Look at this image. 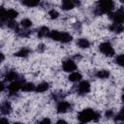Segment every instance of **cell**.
<instances>
[{
	"label": "cell",
	"instance_id": "cell-1",
	"mask_svg": "<svg viewBox=\"0 0 124 124\" xmlns=\"http://www.w3.org/2000/svg\"><path fill=\"white\" fill-rule=\"evenodd\" d=\"M99 114L97 112H95L94 110H92L91 108H85L83 110H81L79 113H78V120L81 122V123H85V122H89L91 120H95L97 121L99 119Z\"/></svg>",
	"mask_w": 124,
	"mask_h": 124
},
{
	"label": "cell",
	"instance_id": "cell-2",
	"mask_svg": "<svg viewBox=\"0 0 124 124\" xmlns=\"http://www.w3.org/2000/svg\"><path fill=\"white\" fill-rule=\"evenodd\" d=\"M98 5H99L98 9H99V11H100L101 14H103V13H109L113 9V6H114L113 2L112 1H109V0L100 1L98 3Z\"/></svg>",
	"mask_w": 124,
	"mask_h": 124
},
{
	"label": "cell",
	"instance_id": "cell-3",
	"mask_svg": "<svg viewBox=\"0 0 124 124\" xmlns=\"http://www.w3.org/2000/svg\"><path fill=\"white\" fill-rule=\"evenodd\" d=\"M99 49L106 56H113V54H114V49H113V47L111 46V45L109 43H102V44H100Z\"/></svg>",
	"mask_w": 124,
	"mask_h": 124
},
{
	"label": "cell",
	"instance_id": "cell-4",
	"mask_svg": "<svg viewBox=\"0 0 124 124\" xmlns=\"http://www.w3.org/2000/svg\"><path fill=\"white\" fill-rule=\"evenodd\" d=\"M110 18L114 21V23H122L124 22V8L119 9L113 14H110Z\"/></svg>",
	"mask_w": 124,
	"mask_h": 124
},
{
	"label": "cell",
	"instance_id": "cell-5",
	"mask_svg": "<svg viewBox=\"0 0 124 124\" xmlns=\"http://www.w3.org/2000/svg\"><path fill=\"white\" fill-rule=\"evenodd\" d=\"M78 92L80 94H86V93H88L90 91V83L88 81H86V80L81 81L79 83L78 87Z\"/></svg>",
	"mask_w": 124,
	"mask_h": 124
},
{
	"label": "cell",
	"instance_id": "cell-6",
	"mask_svg": "<svg viewBox=\"0 0 124 124\" xmlns=\"http://www.w3.org/2000/svg\"><path fill=\"white\" fill-rule=\"evenodd\" d=\"M77 69V65L73 60H67L63 63V70L65 72H73Z\"/></svg>",
	"mask_w": 124,
	"mask_h": 124
},
{
	"label": "cell",
	"instance_id": "cell-7",
	"mask_svg": "<svg viewBox=\"0 0 124 124\" xmlns=\"http://www.w3.org/2000/svg\"><path fill=\"white\" fill-rule=\"evenodd\" d=\"M71 108V105L68 103V102H65V101H61L58 105H57V111L59 113L61 112H66L67 110H69Z\"/></svg>",
	"mask_w": 124,
	"mask_h": 124
},
{
	"label": "cell",
	"instance_id": "cell-8",
	"mask_svg": "<svg viewBox=\"0 0 124 124\" xmlns=\"http://www.w3.org/2000/svg\"><path fill=\"white\" fill-rule=\"evenodd\" d=\"M79 4L78 2H73L72 0H64L62 2V9L63 10H71L75 7V5H78Z\"/></svg>",
	"mask_w": 124,
	"mask_h": 124
},
{
	"label": "cell",
	"instance_id": "cell-9",
	"mask_svg": "<svg viewBox=\"0 0 124 124\" xmlns=\"http://www.w3.org/2000/svg\"><path fill=\"white\" fill-rule=\"evenodd\" d=\"M109 30L114 33H121L124 31V26L122 23H113L109 26Z\"/></svg>",
	"mask_w": 124,
	"mask_h": 124
},
{
	"label": "cell",
	"instance_id": "cell-10",
	"mask_svg": "<svg viewBox=\"0 0 124 124\" xmlns=\"http://www.w3.org/2000/svg\"><path fill=\"white\" fill-rule=\"evenodd\" d=\"M20 87H22L20 81H14V82H12V83L9 85L8 88H9V91H10L11 93H16V92H17V91L19 90Z\"/></svg>",
	"mask_w": 124,
	"mask_h": 124
},
{
	"label": "cell",
	"instance_id": "cell-11",
	"mask_svg": "<svg viewBox=\"0 0 124 124\" xmlns=\"http://www.w3.org/2000/svg\"><path fill=\"white\" fill-rule=\"evenodd\" d=\"M77 44H78V46L80 48H87V47H89V46H90L89 41H88L87 39H84V38L78 39V41L77 42Z\"/></svg>",
	"mask_w": 124,
	"mask_h": 124
},
{
	"label": "cell",
	"instance_id": "cell-12",
	"mask_svg": "<svg viewBox=\"0 0 124 124\" xmlns=\"http://www.w3.org/2000/svg\"><path fill=\"white\" fill-rule=\"evenodd\" d=\"M59 41L62 42V43H69V42L72 41V36L67 32H62V33H60Z\"/></svg>",
	"mask_w": 124,
	"mask_h": 124
},
{
	"label": "cell",
	"instance_id": "cell-13",
	"mask_svg": "<svg viewBox=\"0 0 124 124\" xmlns=\"http://www.w3.org/2000/svg\"><path fill=\"white\" fill-rule=\"evenodd\" d=\"M11 110H12V107H11L10 103L5 102L1 105V112L3 114H8V113L11 112Z\"/></svg>",
	"mask_w": 124,
	"mask_h": 124
},
{
	"label": "cell",
	"instance_id": "cell-14",
	"mask_svg": "<svg viewBox=\"0 0 124 124\" xmlns=\"http://www.w3.org/2000/svg\"><path fill=\"white\" fill-rule=\"evenodd\" d=\"M48 87H49V85H48L47 82H42L39 85H37V87L35 88V90L37 92H45V91H46L48 89Z\"/></svg>",
	"mask_w": 124,
	"mask_h": 124
},
{
	"label": "cell",
	"instance_id": "cell-15",
	"mask_svg": "<svg viewBox=\"0 0 124 124\" xmlns=\"http://www.w3.org/2000/svg\"><path fill=\"white\" fill-rule=\"evenodd\" d=\"M29 52H30V50H29L28 48L23 47V48H21L19 51H17L16 53H15V55H16V56H18V57H26V56L29 54Z\"/></svg>",
	"mask_w": 124,
	"mask_h": 124
},
{
	"label": "cell",
	"instance_id": "cell-16",
	"mask_svg": "<svg viewBox=\"0 0 124 124\" xmlns=\"http://www.w3.org/2000/svg\"><path fill=\"white\" fill-rule=\"evenodd\" d=\"M60 33H61V32H58V31H56V30H52V31L49 32L48 37H49L50 39L54 40V41H59V39H60Z\"/></svg>",
	"mask_w": 124,
	"mask_h": 124
},
{
	"label": "cell",
	"instance_id": "cell-17",
	"mask_svg": "<svg viewBox=\"0 0 124 124\" xmlns=\"http://www.w3.org/2000/svg\"><path fill=\"white\" fill-rule=\"evenodd\" d=\"M81 75L79 74V73H72L70 76H69V80H71V81H78V80H79V79H81Z\"/></svg>",
	"mask_w": 124,
	"mask_h": 124
},
{
	"label": "cell",
	"instance_id": "cell-18",
	"mask_svg": "<svg viewBox=\"0 0 124 124\" xmlns=\"http://www.w3.org/2000/svg\"><path fill=\"white\" fill-rule=\"evenodd\" d=\"M18 13L16 11V10H13V9H10L7 11V18H10V19H14L17 16Z\"/></svg>",
	"mask_w": 124,
	"mask_h": 124
},
{
	"label": "cell",
	"instance_id": "cell-19",
	"mask_svg": "<svg viewBox=\"0 0 124 124\" xmlns=\"http://www.w3.org/2000/svg\"><path fill=\"white\" fill-rule=\"evenodd\" d=\"M48 34H49L48 28L46 27V26L41 27V28L39 29V31H38V36H39V37H45V36H46V35L48 36Z\"/></svg>",
	"mask_w": 124,
	"mask_h": 124
},
{
	"label": "cell",
	"instance_id": "cell-20",
	"mask_svg": "<svg viewBox=\"0 0 124 124\" xmlns=\"http://www.w3.org/2000/svg\"><path fill=\"white\" fill-rule=\"evenodd\" d=\"M16 78H17V74L15 73V72H9L5 76V79L6 80H9V81H12V80L16 79Z\"/></svg>",
	"mask_w": 124,
	"mask_h": 124
},
{
	"label": "cell",
	"instance_id": "cell-21",
	"mask_svg": "<svg viewBox=\"0 0 124 124\" xmlns=\"http://www.w3.org/2000/svg\"><path fill=\"white\" fill-rule=\"evenodd\" d=\"M97 77L100 78H107L109 77V72L107 71V70H100L97 73Z\"/></svg>",
	"mask_w": 124,
	"mask_h": 124
},
{
	"label": "cell",
	"instance_id": "cell-22",
	"mask_svg": "<svg viewBox=\"0 0 124 124\" xmlns=\"http://www.w3.org/2000/svg\"><path fill=\"white\" fill-rule=\"evenodd\" d=\"M22 90L23 91H32V90H34L35 89V87H34V84L33 83H31V82H26V83H24V84H22Z\"/></svg>",
	"mask_w": 124,
	"mask_h": 124
},
{
	"label": "cell",
	"instance_id": "cell-23",
	"mask_svg": "<svg viewBox=\"0 0 124 124\" xmlns=\"http://www.w3.org/2000/svg\"><path fill=\"white\" fill-rule=\"evenodd\" d=\"M22 4L27 6V7H34L39 5V1H35V0H26V1H22Z\"/></svg>",
	"mask_w": 124,
	"mask_h": 124
},
{
	"label": "cell",
	"instance_id": "cell-24",
	"mask_svg": "<svg viewBox=\"0 0 124 124\" xmlns=\"http://www.w3.org/2000/svg\"><path fill=\"white\" fill-rule=\"evenodd\" d=\"M20 24H21V26H23L24 28H28V27H30V26L32 25V21H31L30 19H28V18H24V19L21 20Z\"/></svg>",
	"mask_w": 124,
	"mask_h": 124
},
{
	"label": "cell",
	"instance_id": "cell-25",
	"mask_svg": "<svg viewBox=\"0 0 124 124\" xmlns=\"http://www.w3.org/2000/svg\"><path fill=\"white\" fill-rule=\"evenodd\" d=\"M115 62H116L118 65H120V66H123V67H124V54H121V55L117 56V58H116Z\"/></svg>",
	"mask_w": 124,
	"mask_h": 124
},
{
	"label": "cell",
	"instance_id": "cell-26",
	"mask_svg": "<svg viewBox=\"0 0 124 124\" xmlns=\"http://www.w3.org/2000/svg\"><path fill=\"white\" fill-rule=\"evenodd\" d=\"M48 15H49L50 18H52V19L57 18V17H58V16H59L58 12H57V11H55V10H50V11L48 12Z\"/></svg>",
	"mask_w": 124,
	"mask_h": 124
},
{
	"label": "cell",
	"instance_id": "cell-27",
	"mask_svg": "<svg viewBox=\"0 0 124 124\" xmlns=\"http://www.w3.org/2000/svg\"><path fill=\"white\" fill-rule=\"evenodd\" d=\"M116 119H117V120H122V121H124V108H122L121 110L119 111V113L116 115Z\"/></svg>",
	"mask_w": 124,
	"mask_h": 124
},
{
	"label": "cell",
	"instance_id": "cell-28",
	"mask_svg": "<svg viewBox=\"0 0 124 124\" xmlns=\"http://www.w3.org/2000/svg\"><path fill=\"white\" fill-rule=\"evenodd\" d=\"M8 26L10 27V28H13V29H17V24H16V22H15V21H13V20H11L10 22H8ZM18 30V29H17Z\"/></svg>",
	"mask_w": 124,
	"mask_h": 124
},
{
	"label": "cell",
	"instance_id": "cell-29",
	"mask_svg": "<svg viewBox=\"0 0 124 124\" xmlns=\"http://www.w3.org/2000/svg\"><path fill=\"white\" fill-rule=\"evenodd\" d=\"M38 124H50V119L49 118H44L42 121H40Z\"/></svg>",
	"mask_w": 124,
	"mask_h": 124
},
{
	"label": "cell",
	"instance_id": "cell-30",
	"mask_svg": "<svg viewBox=\"0 0 124 124\" xmlns=\"http://www.w3.org/2000/svg\"><path fill=\"white\" fill-rule=\"evenodd\" d=\"M44 50H45V46H44L43 44L39 45V46H38V51L42 52V51H44Z\"/></svg>",
	"mask_w": 124,
	"mask_h": 124
},
{
	"label": "cell",
	"instance_id": "cell-31",
	"mask_svg": "<svg viewBox=\"0 0 124 124\" xmlns=\"http://www.w3.org/2000/svg\"><path fill=\"white\" fill-rule=\"evenodd\" d=\"M0 124H9V122H8V120L6 118H1Z\"/></svg>",
	"mask_w": 124,
	"mask_h": 124
},
{
	"label": "cell",
	"instance_id": "cell-32",
	"mask_svg": "<svg viewBox=\"0 0 124 124\" xmlns=\"http://www.w3.org/2000/svg\"><path fill=\"white\" fill-rule=\"evenodd\" d=\"M56 124H68L65 120H63V119H60V120H58L57 122H56Z\"/></svg>",
	"mask_w": 124,
	"mask_h": 124
},
{
	"label": "cell",
	"instance_id": "cell-33",
	"mask_svg": "<svg viewBox=\"0 0 124 124\" xmlns=\"http://www.w3.org/2000/svg\"><path fill=\"white\" fill-rule=\"evenodd\" d=\"M4 60V55H3V53H1V61H3Z\"/></svg>",
	"mask_w": 124,
	"mask_h": 124
},
{
	"label": "cell",
	"instance_id": "cell-34",
	"mask_svg": "<svg viewBox=\"0 0 124 124\" xmlns=\"http://www.w3.org/2000/svg\"><path fill=\"white\" fill-rule=\"evenodd\" d=\"M121 99H122V102H123V103H124V94H123V95H122V97H121Z\"/></svg>",
	"mask_w": 124,
	"mask_h": 124
},
{
	"label": "cell",
	"instance_id": "cell-35",
	"mask_svg": "<svg viewBox=\"0 0 124 124\" xmlns=\"http://www.w3.org/2000/svg\"><path fill=\"white\" fill-rule=\"evenodd\" d=\"M14 124H23V123H19V122H16V123H14Z\"/></svg>",
	"mask_w": 124,
	"mask_h": 124
}]
</instances>
